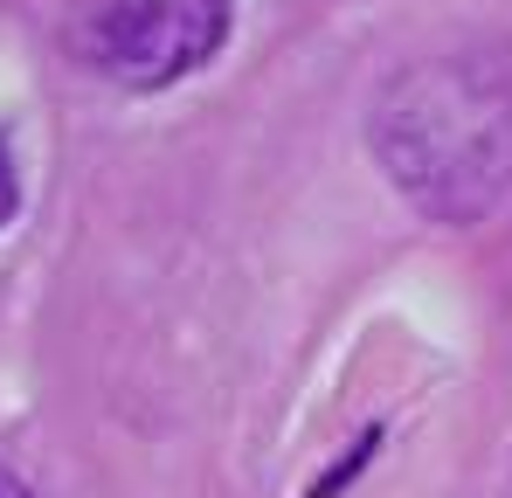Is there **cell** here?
<instances>
[{
	"instance_id": "cell-2",
	"label": "cell",
	"mask_w": 512,
	"mask_h": 498,
	"mask_svg": "<svg viewBox=\"0 0 512 498\" xmlns=\"http://www.w3.org/2000/svg\"><path fill=\"white\" fill-rule=\"evenodd\" d=\"M236 0H77L70 49L118 90H167L229 42Z\"/></svg>"
},
{
	"instance_id": "cell-1",
	"label": "cell",
	"mask_w": 512,
	"mask_h": 498,
	"mask_svg": "<svg viewBox=\"0 0 512 498\" xmlns=\"http://www.w3.org/2000/svg\"><path fill=\"white\" fill-rule=\"evenodd\" d=\"M374 146L416 208L471 222L512 187V90L478 56L416 63L388 83Z\"/></svg>"
},
{
	"instance_id": "cell-3",
	"label": "cell",
	"mask_w": 512,
	"mask_h": 498,
	"mask_svg": "<svg viewBox=\"0 0 512 498\" xmlns=\"http://www.w3.org/2000/svg\"><path fill=\"white\" fill-rule=\"evenodd\" d=\"M14 208H21V180H14V160H7V146H0V229L14 222Z\"/></svg>"
},
{
	"instance_id": "cell-4",
	"label": "cell",
	"mask_w": 512,
	"mask_h": 498,
	"mask_svg": "<svg viewBox=\"0 0 512 498\" xmlns=\"http://www.w3.org/2000/svg\"><path fill=\"white\" fill-rule=\"evenodd\" d=\"M0 498H35V492H28V485H21L14 471H0Z\"/></svg>"
}]
</instances>
